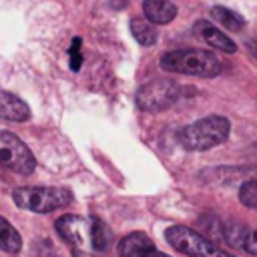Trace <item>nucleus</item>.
I'll use <instances>...</instances> for the list:
<instances>
[{
	"instance_id": "obj_12",
	"label": "nucleus",
	"mask_w": 257,
	"mask_h": 257,
	"mask_svg": "<svg viewBox=\"0 0 257 257\" xmlns=\"http://www.w3.org/2000/svg\"><path fill=\"white\" fill-rule=\"evenodd\" d=\"M131 32H133L135 40L143 46H153L157 42V30H155L153 22L147 18H133L131 20Z\"/></svg>"
},
{
	"instance_id": "obj_19",
	"label": "nucleus",
	"mask_w": 257,
	"mask_h": 257,
	"mask_svg": "<svg viewBox=\"0 0 257 257\" xmlns=\"http://www.w3.org/2000/svg\"><path fill=\"white\" fill-rule=\"evenodd\" d=\"M249 46H251V52H253V54H255V58H257V46H255L253 42H249Z\"/></svg>"
},
{
	"instance_id": "obj_7",
	"label": "nucleus",
	"mask_w": 257,
	"mask_h": 257,
	"mask_svg": "<svg viewBox=\"0 0 257 257\" xmlns=\"http://www.w3.org/2000/svg\"><path fill=\"white\" fill-rule=\"evenodd\" d=\"M118 257H169L161 253L145 233H131L118 243Z\"/></svg>"
},
{
	"instance_id": "obj_18",
	"label": "nucleus",
	"mask_w": 257,
	"mask_h": 257,
	"mask_svg": "<svg viewBox=\"0 0 257 257\" xmlns=\"http://www.w3.org/2000/svg\"><path fill=\"white\" fill-rule=\"evenodd\" d=\"M243 249H245L247 253H251V255H257V229H255V231H247Z\"/></svg>"
},
{
	"instance_id": "obj_8",
	"label": "nucleus",
	"mask_w": 257,
	"mask_h": 257,
	"mask_svg": "<svg viewBox=\"0 0 257 257\" xmlns=\"http://www.w3.org/2000/svg\"><path fill=\"white\" fill-rule=\"evenodd\" d=\"M0 116L10 122H24L30 118V108L16 94L2 90L0 92Z\"/></svg>"
},
{
	"instance_id": "obj_9",
	"label": "nucleus",
	"mask_w": 257,
	"mask_h": 257,
	"mask_svg": "<svg viewBox=\"0 0 257 257\" xmlns=\"http://www.w3.org/2000/svg\"><path fill=\"white\" fill-rule=\"evenodd\" d=\"M84 227H86V221L80 219V217H76V215H66V217H62V219L56 221V231L74 249H80L82 247Z\"/></svg>"
},
{
	"instance_id": "obj_3",
	"label": "nucleus",
	"mask_w": 257,
	"mask_h": 257,
	"mask_svg": "<svg viewBox=\"0 0 257 257\" xmlns=\"http://www.w3.org/2000/svg\"><path fill=\"white\" fill-rule=\"evenodd\" d=\"M12 199L18 207L34 213H50L72 201V193L62 187H20L14 189Z\"/></svg>"
},
{
	"instance_id": "obj_16",
	"label": "nucleus",
	"mask_w": 257,
	"mask_h": 257,
	"mask_svg": "<svg viewBox=\"0 0 257 257\" xmlns=\"http://www.w3.org/2000/svg\"><path fill=\"white\" fill-rule=\"evenodd\" d=\"M239 201L249 209H257V181H249L239 189Z\"/></svg>"
},
{
	"instance_id": "obj_11",
	"label": "nucleus",
	"mask_w": 257,
	"mask_h": 257,
	"mask_svg": "<svg viewBox=\"0 0 257 257\" xmlns=\"http://www.w3.org/2000/svg\"><path fill=\"white\" fill-rule=\"evenodd\" d=\"M145 18L153 24H167L177 16V6L169 0H145Z\"/></svg>"
},
{
	"instance_id": "obj_1",
	"label": "nucleus",
	"mask_w": 257,
	"mask_h": 257,
	"mask_svg": "<svg viewBox=\"0 0 257 257\" xmlns=\"http://www.w3.org/2000/svg\"><path fill=\"white\" fill-rule=\"evenodd\" d=\"M161 68L167 72H179V74H191V76H217L221 72V60L201 48H181L167 52L161 56Z\"/></svg>"
},
{
	"instance_id": "obj_5",
	"label": "nucleus",
	"mask_w": 257,
	"mask_h": 257,
	"mask_svg": "<svg viewBox=\"0 0 257 257\" xmlns=\"http://www.w3.org/2000/svg\"><path fill=\"white\" fill-rule=\"evenodd\" d=\"M179 84L171 78H153L137 92V104L149 112H161L179 98Z\"/></svg>"
},
{
	"instance_id": "obj_15",
	"label": "nucleus",
	"mask_w": 257,
	"mask_h": 257,
	"mask_svg": "<svg viewBox=\"0 0 257 257\" xmlns=\"http://www.w3.org/2000/svg\"><path fill=\"white\" fill-rule=\"evenodd\" d=\"M108 241H110L108 227L100 219H94L90 223V243H92V247L96 251H104L108 247Z\"/></svg>"
},
{
	"instance_id": "obj_4",
	"label": "nucleus",
	"mask_w": 257,
	"mask_h": 257,
	"mask_svg": "<svg viewBox=\"0 0 257 257\" xmlns=\"http://www.w3.org/2000/svg\"><path fill=\"white\" fill-rule=\"evenodd\" d=\"M165 239L169 241L171 247H175L177 251L189 257H235L229 251L215 245L213 241H209L207 237H203L201 233L189 227H183V225L169 227L165 233Z\"/></svg>"
},
{
	"instance_id": "obj_13",
	"label": "nucleus",
	"mask_w": 257,
	"mask_h": 257,
	"mask_svg": "<svg viewBox=\"0 0 257 257\" xmlns=\"http://www.w3.org/2000/svg\"><path fill=\"white\" fill-rule=\"evenodd\" d=\"M211 16H213L219 24H223L227 30H231V32H241L243 26H245V18H243L241 14H237V12L229 10V8H225V6H215V8L211 10Z\"/></svg>"
},
{
	"instance_id": "obj_2",
	"label": "nucleus",
	"mask_w": 257,
	"mask_h": 257,
	"mask_svg": "<svg viewBox=\"0 0 257 257\" xmlns=\"http://www.w3.org/2000/svg\"><path fill=\"white\" fill-rule=\"evenodd\" d=\"M231 131V122L225 116L211 114L205 118L187 124L179 133V141L187 151H207L227 141Z\"/></svg>"
},
{
	"instance_id": "obj_17",
	"label": "nucleus",
	"mask_w": 257,
	"mask_h": 257,
	"mask_svg": "<svg viewBox=\"0 0 257 257\" xmlns=\"http://www.w3.org/2000/svg\"><path fill=\"white\" fill-rule=\"evenodd\" d=\"M80 38H72V46H70V68L72 70H80L82 66V54H80Z\"/></svg>"
},
{
	"instance_id": "obj_14",
	"label": "nucleus",
	"mask_w": 257,
	"mask_h": 257,
	"mask_svg": "<svg viewBox=\"0 0 257 257\" xmlns=\"http://www.w3.org/2000/svg\"><path fill=\"white\" fill-rule=\"evenodd\" d=\"M0 243L6 253H18L22 247V239H20L18 231L8 223L6 217L0 219Z\"/></svg>"
},
{
	"instance_id": "obj_6",
	"label": "nucleus",
	"mask_w": 257,
	"mask_h": 257,
	"mask_svg": "<svg viewBox=\"0 0 257 257\" xmlns=\"http://www.w3.org/2000/svg\"><path fill=\"white\" fill-rule=\"evenodd\" d=\"M0 163L18 175H30L36 167V161L28 147L8 131L0 133Z\"/></svg>"
},
{
	"instance_id": "obj_10",
	"label": "nucleus",
	"mask_w": 257,
	"mask_h": 257,
	"mask_svg": "<svg viewBox=\"0 0 257 257\" xmlns=\"http://www.w3.org/2000/svg\"><path fill=\"white\" fill-rule=\"evenodd\" d=\"M195 30H197V34H199L209 46H213V48H217V50H223V52H229V54L237 50L235 42H233L229 36H225V32H221L219 28H215V26L203 22V20L197 22V28H195Z\"/></svg>"
}]
</instances>
